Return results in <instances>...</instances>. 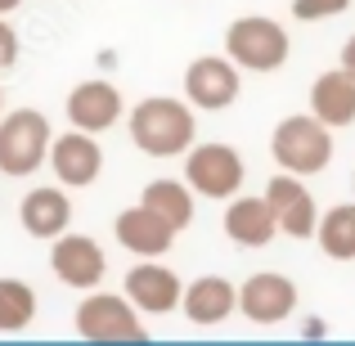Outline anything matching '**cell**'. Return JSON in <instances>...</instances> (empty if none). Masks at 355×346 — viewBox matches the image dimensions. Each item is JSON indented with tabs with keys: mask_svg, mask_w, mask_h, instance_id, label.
Instances as JSON below:
<instances>
[{
	"mask_svg": "<svg viewBox=\"0 0 355 346\" xmlns=\"http://www.w3.org/2000/svg\"><path fill=\"white\" fill-rule=\"evenodd\" d=\"M243 157L230 144H193L184 153V180L198 198H234L243 189Z\"/></svg>",
	"mask_w": 355,
	"mask_h": 346,
	"instance_id": "8992f818",
	"label": "cell"
},
{
	"mask_svg": "<svg viewBox=\"0 0 355 346\" xmlns=\"http://www.w3.org/2000/svg\"><path fill=\"white\" fill-rule=\"evenodd\" d=\"M184 95H189L193 108H202V113H220V108H230L239 99V63L220 59V54H202V59H193L189 68H184Z\"/></svg>",
	"mask_w": 355,
	"mask_h": 346,
	"instance_id": "52a82bcc",
	"label": "cell"
},
{
	"mask_svg": "<svg viewBox=\"0 0 355 346\" xmlns=\"http://www.w3.org/2000/svg\"><path fill=\"white\" fill-rule=\"evenodd\" d=\"M50 171L59 175L63 189H86V184L99 180L104 171V148L90 130H77L72 126L68 135L50 139Z\"/></svg>",
	"mask_w": 355,
	"mask_h": 346,
	"instance_id": "ba28073f",
	"label": "cell"
},
{
	"mask_svg": "<svg viewBox=\"0 0 355 346\" xmlns=\"http://www.w3.org/2000/svg\"><path fill=\"white\" fill-rule=\"evenodd\" d=\"M342 68H347L351 77H355V36H351L347 45H342Z\"/></svg>",
	"mask_w": 355,
	"mask_h": 346,
	"instance_id": "cb8c5ba5",
	"label": "cell"
},
{
	"mask_svg": "<svg viewBox=\"0 0 355 346\" xmlns=\"http://www.w3.org/2000/svg\"><path fill=\"white\" fill-rule=\"evenodd\" d=\"M139 202L153 207L171 230H184L193 220V189H189V180H148L144 193H139Z\"/></svg>",
	"mask_w": 355,
	"mask_h": 346,
	"instance_id": "d6986e66",
	"label": "cell"
},
{
	"mask_svg": "<svg viewBox=\"0 0 355 346\" xmlns=\"http://www.w3.org/2000/svg\"><path fill=\"white\" fill-rule=\"evenodd\" d=\"M270 153H275L279 171L293 175H320L333 162V126H324L315 113H293L275 126L270 135Z\"/></svg>",
	"mask_w": 355,
	"mask_h": 346,
	"instance_id": "7a4b0ae2",
	"label": "cell"
},
{
	"mask_svg": "<svg viewBox=\"0 0 355 346\" xmlns=\"http://www.w3.org/2000/svg\"><path fill=\"white\" fill-rule=\"evenodd\" d=\"M0 108H5V95H0Z\"/></svg>",
	"mask_w": 355,
	"mask_h": 346,
	"instance_id": "484cf974",
	"label": "cell"
},
{
	"mask_svg": "<svg viewBox=\"0 0 355 346\" xmlns=\"http://www.w3.org/2000/svg\"><path fill=\"white\" fill-rule=\"evenodd\" d=\"M225 234L239 243V248H266L270 239L279 234V220L275 211H270V198L261 193V198H248V193H234L225 207Z\"/></svg>",
	"mask_w": 355,
	"mask_h": 346,
	"instance_id": "e0dca14e",
	"label": "cell"
},
{
	"mask_svg": "<svg viewBox=\"0 0 355 346\" xmlns=\"http://www.w3.org/2000/svg\"><path fill=\"white\" fill-rule=\"evenodd\" d=\"M239 311L252 324H284L297 311V284L288 275H279V270H261V275L243 279Z\"/></svg>",
	"mask_w": 355,
	"mask_h": 346,
	"instance_id": "30bf717a",
	"label": "cell"
},
{
	"mask_svg": "<svg viewBox=\"0 0 355 346\" xmlns=\"http://www.w3.org/2000/svg\"><path fill=\"white\" fill-rule=\"evenodd\" d=\"M50 270L68 288L90 293V288H99V279H104L108 257H104V248H99L90 234H68L63 230L59 239H54V248H50Z\"/></svg>",
	"mask_w": 355,
	"mask_h": 346,
	"instance_id": "9c48e42d",
	"label": "cell"
},
{
	"mask_svg": "<svg viewBox=\"0 0 355 346\" xmlns=\"http://www.w3.org/2000/svg\"><path fill=\"white\" fill-rule=\"evenodd\" d=\"M18 5H23V0H0V14H14Z\"/></svg>",
	"mask_w": 355,
	"mask_h": 346,
	"instance_id": "d4e9b609",
	"label": "cell"
},
{
	"mask_svg": "<svg viewBox=\"0 0 355 346\" xmlns=\"http://www.w3.org/2000/svg\"><path fill=\"white\" fill-rule=\"evenodd\" d=\"M68 121L77 130H90V135L117 126V121H121V95H117V86H113V81H81V86H72V95H68Z\"/></svg>",
	"mask_w": 355,
	"mask_h": 346,
	"instance_id": "5bb4252c",
	"label": "cell"
},
{
	"mask_svg": "<svg viewBox=\"0 0 355 346\" xmlns=\"http://www.w3.org/2000/svg\"><path fill=\"white\" fill-rule=\"evenodd\" d=\"M18 220H23V230L32 234V239H59V234L72 225V202H68L63 189L41 184V189H32L18 202Z\"/></svg>",
	"mask_w": 355,
	"mask_h": 346,
	"instance_id": "2e32d148",
	"label": "cell"
},
{
	"mask_svg": "<svg viewBox=\"0 0 355 346\" xmlns=\"http://www.w3.org/2000/svg\"><path fill=\"white\" fill-rule=\"evenodd\" d=\"M180 311L189 315V324H198V329L225 324L230 315L239 311V288L230 284V279H220V275H202V279H193V284L184 288Z\"/></svg>",
	"mask_w": 355,
	"mask_h": 346,
	"instance_id": "9a60e30c",
	"label": "cell"
},
{
	"mask_svg": "<svg viewBox=\"0 0 355 346\" xmlns=\"http://www.w3.org/2000/svg\"><path fill=\"white\" fill-rule=\"evenodd\" d=\"M351 0H293V14L302 18V23H320V18H333L342 14Z\"/></svg>",
	"mask_w": 355,
	"mask_h": 346,
	"instance_id": "7402d4cb",
	"label": "cell"
},
{
	"mask_svg": "<svg viewBox=\"0 0 355 346\" xmlns=\"http://www.w3.org/2000/svg\"><path fill=\"white\" fill-rule=\"evenodd\" d=\"M193 104L184 99H166V95H153V99H139L135 113H130V144L148 157H180L193 148Z\"/></svg>",
	"mask_w": 355,
	"mask_h": 346,
	"instance_id": "6da1fadb",
	"label": "cell"
},
{
	"mask_svg": "<svg viewBox=\"0 0 355 346\" xmlns=\"http://www.w3.org/2000/svg\"><path fill=\"white\" fill-rule=\"evenodd\" d=\"M36 320V288L23 279H0V333H23Z\"/></svg>",
	"mask_w": 355,
	"mask_h": 346,
	"instance_id": "44dd1931",
	"label": "cell"
},
{
	"mask_svg": "<svg viewBox=\"0 0 355 346\" xmlns=\"http://www.w3.org/2000/svg\"><path fill=\"white\" fill-rule=\"evenodd\" d=\"M113 230H117V243L126 252H135V257H166L171 243H175V234H180V230L166 225L153 207H144V202L121 211V216L113 220Z\"/></svg>",
	"mask_w": 355,
	"mask_h": 346,
	"instance_id": "4fadbf2b",
	"label": "cell"
},
{
	"mask_svg": "<svg viewBox=\"0 0 355 346\" xmlns=\"http://www.w3.org/2000/svg\"><path fill=\"white\" fill-rule=\"evenodd\" d=\"M126 297L135 302V311H144V315H166V311L180 306L184 284L171 266H162L157 257H144L139 266L126 270Z\"/></svg>",
	"mask_w": 355,
	"mask_h": 346,
	"instance_id": "8fae6325",
	"label": "cell"
},
{
	"mask_svg": "<svg viewBox=\"0 0 355 346\" xmlns=\"http://www.w3.org/2000/svg\"><path fill=\"white\" fill-rule=\"evenodd\" d=\"M50 117L36 108H14L0 117V171L5 175H32L50 157Z\"/></svg>",
	"mask_w": 355,
	"mask_h": 346,
	"instance_id": "277c9868",
	"label": "cell"
},
{
	"mask_svg": "<svg viewBox=\"0 0 355 346\" xmlns=\"http://www.w3.org/2000/svg\"><path fill=\"white\" fill-rule=\"evenodd\" d=\"M266 198H270V211H275L279 230L288 239H315V198L306 189V175H293V171H279L275 180L266 184Z\"/></svg>",
	"mask_w": 355,
	"mask_h": 346,
	"instance_id": "7c38bea8",
	"label": "cell"
},
{
	"mask_svg": "<svg viewBox=\"0 0 355 346\" xmlns=\"http://www.w3.org/2000/svg\"><path fill=\"white\" fill-rule=\"evenodd\" d=\"M288 32L266 14L234 18L225 32V54L239 63L243 72H279L288 63Z\"/></svg>",
	"mask_w": 355,
	"mask_h": 346,
	"instance_id": "3957f363",
	"label": "cell"
},
{
	"mask_svg": "<svg viewBox=\"0 0 355 346\" xmlns=\"http://www.w3.org/2000/svg\"><path fill=\"white\" fill-rule=\"evenodd\" d=\"M77 333L86 342H139L144 338V324H139V311L126 293H95L77 306Z\"/></svg>",
	"mask_w": 355,
	"mask_h": 346,
	"instance_id": "5b68a950",
	"label": "cell"
},
{
	"mask_svg": "<svg viewBox=\"0 0 355 346\" xmlns=\"http://www.w3.org/2000/svg\"><path fill=\"white\" fill-rule=\"evenodd\" d=\"M315 243L333 261H355V202H338L324 211L315 225Z\"/></svg>",
	"mask_w": 355,
	"mask_h": 346,
	"instance_id": "ffe728a7",
	"label": "cell"
},
{
	"mask_svg": "<svg viewBox=\"0 0 355 346\" xmlns=\"http://www.w3.org/2000/svg\"><path fill=\"white\" fill-rule=\"evenodd\" d=\"M311 113L324 121V126H351L355 121V77L347 68H333L324 77H315L311 86Z\"/></svg>",
	"mask_w": 355,
	"mask_h": 346,
	"instance_id": "ac0fdd59",
	"label": "cell"
},
{
	"mask_svg": "<svg viewBox=\"0 0 355 346\" xmlns=\"http://www.w3.org/2000/svg\"><path fill=\"white\" fill-rule=\"evenodd\" d=\"M18 63V36H14V27L5 23V14H0V72H9Z\"/></svg>",
	"mask_w": 355,
	"mask_h": 346,
	"instance_id": "603a6c76",
	"label": "cell"
}]
</instances>
